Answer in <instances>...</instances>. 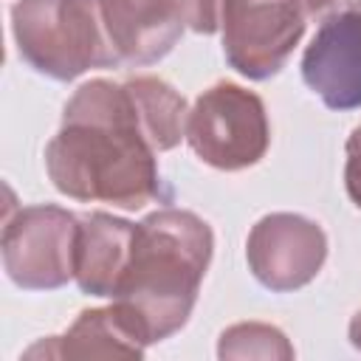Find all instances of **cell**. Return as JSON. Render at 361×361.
I'll return each mask as SVG.
<instances>
[{"label": "cell", "mask_w": 361, "mask_h": 361, "mask_svg": "<svg viewBox=\"0 0 361 361\" xmlns=\"http://www.w3.org/2000/svg\"><path fill=\"white\" fill-rule=\"evenodd\" d=\"M155 155L124 82L90 79L65 104L62 127L45 147V172L73 200L138 212L172 203Z\"/></svg>", "instance_id": "1"}, {"label": "cell", "mask_w": 361, "mask_h": 361, "mask_svg": "<svg viewBox=\"0 0 361 361\" xmlns=\"http://www.w3.org/2000/svg\"><path fill=\"white\" fill-rule=\"evenodd\" d=\"M212 251V226L189 209L164 206L135 223L130 262L113 299L138 316L149 344L189 322Z\"/></svg>", "instance_id": "2"}, {"label": "cell", "mask_w": 361, "mask_h": 361, "mask_svg": "<svg viewBox=\"0 0 361 361\" xmlns=\"http://www.w3.org/2000/svg\"><path fill=\"white\" fill-rule=\"evenodd\" d=\"M11 34L20 56L56 82L90 68H113L99 0H17Z\"/></svg>", "instance_id": "3"}, {"label": "cell", "mask_w": 361, "mask_h": 361, "mask_svg": "<svg viewBox=\"0 0 361 361\" xmlns=\"http://www.w3.org/2000/svg\"><path fill=\"white\" fill-rule=\"evenodd\" d=\"M192 152L223 172L254 166L271 144V124L262 99L234 82H217L203 90L186 118Z\"/></svg>", "instance_id": "4"}, {"label": "cell", "mask_w": 361, "mask_h": 361, "mask_svg": "<svg viewBox=\"0 0 361 361\" xmlns=\"http://www.w3.org/2000/svg\"><path fill=\"white\" fill-rule=\"evenodd\" d=\"M79 217L62 206L39 203L3 220V268L25 290H54L76 274Z\"/></svg>", "instance_id": "5"}, {"label": "cell", "mask_w": 361, "mask_h": 361, "mask_svg": "<svg viewBox=\"0 0 361 361\" xmlns=\"http://www.w3.org/2000/svg\"><path fill=\"white\" fill-rule=\"evenodd\" d=\"M299 0H228L220 23L226 62L245 79L276 76L305 34Z\"/></svg>", "instance_id": "6"}, {"label": "cell", "mask_w": 361, "mask_h": 361, "mask_svg": "<svg viewBox=\"0 0 361 361\" xmlns=\"http://www.w3.org/2000/svg\"><path fill=\"white\" fill-rule=\"evenodd\" d=\"M245 259L254 279L274 290H299L316 279L327 259L322 226L305 214L274 212L254 223L245 240Z\"/></svg>", "instance_id": "7"}, {"label": "cell", "mask_w": 361, "mask_h": 361, "mask_svg": "<svg viewBox=\"0 0 361 361\" xmlns=\"http://www.w3.org/2000/svg\"><path fill=\"white\" fill-rule=\"evenodd\" d=\"M302 79L330 110L361 107V6L322 20L302 56Z\"/></svg>", "instance_id": "8"}, {"label": "cell", "mask_w": 361, "mask_h": 361, "mask_svg": "<svg viewBox=\"0 0 361 361\" xmlns=\"http://www.w3.org/2000/svg\"><path fill=\"white\" fill-rule=\"evenodd\" d=\"M113 68H144L164 59L186 23L180 0H99Z\"/></svg>", "instance_id": "9"}, {"label": "cell", "mask_w": 361, "mask_h": 361, "mask_svg": "<svg viewBox=\"0 0 361 361\" xmlns=\"http://www.w3.org/2000/svg\"><path fill=\"white\" fill-rule=\"evenodd\" d=\"M149 336L138 316L113 299L110 307L82 310L65 336L39 341L25 350V358L54 355V358H107V355H144Z\"/></svg>", "instance_id": "10"}, {"label": "cell", "mask_w": 361, "mask_h": 361, "mask_svg": "<svg viewBox=\"0 0 361 361\" xmlns=\"http://www.w3.org/2000/svg\"><path fill=\"white\" fill-rule=\"evenodd\" d=\"M135 240V223L107 212H90L79 217L76 240V285L87 296L113 299L124 268L130 262Z\"/></svg>", "instance_id": "11"}, {"label": "cell", "mask_w": 361, "mask_h": 361, "mask_svg": "<svg viewBox=\"0 0 361 361\" xmlns=\"http://www.w3.org/2000/svg\"><path fill=\"white\" fill-rule=\"evenodd\" d=\"M133 96L144 138L155 152H166L186 138V99L158 76H133L124 82Z\"/></svg>", "instance_id": "12"}, {"label": "cell", "mask_w": 361, "mask_h": 361, "mask_svg": "<svg viewBox=\"0 0 361 361\" xmlns=\"http://www.w3.org/2000/svg\"><path fill=\"white\" fill-rule=\"evenodd\" d=\"M220 358H293V347L279 327L243 322L223 330L217 344Z\"/></svg>", "instance_id": "13"}, {"label": "cell", "mask_w": 361, "mask_h": 361, "mask_svg": "<svg viewBox=\"0 0 361 361\" xmlns=\"http://www.w3.org/2000/svg\"><path fill=\"white\" fill-rule=\"evenodd\" d=\"M226 3L228 0H180V11H183L186 28H192L195 34H214V31H220Z\"/></svg>", "instance_id": "14"}, {"label": "cell", "mask_w": 361, "mask_h": 361, "mask_svg": "<svg viewBox=\"0 0 361 361\" xmlns=\"http://www.w3.org/2000/svg\"><path fill=\"white\" fill-rule=\"evenodd\" d=\"M344 186L350 200L361 209V124L347 138V166H344Z\"/></svg>", "instance_id": "15"}, {"label": "cell", "mask_w": 361, "mask_h": 361, "mask_svg": "<svg viewBox=\"0 0 361 361\" xmlns=\"http://www.w3.org/2000/svg\"><path fill=\"white\" fill-rule=\"evenodd\" d=\"M299 3H302V11L307 20H327L330 14H336V8L344 0H299Z\"/></svg>", "instance_id": "16"}, {"label": "cell", "mask_w": 361, "mask_h": 361, "mask_svg": "<svg viewBox=\"0 0 361 361\" xmlns=\"http://www.w3.org/2000/svg\"><path fill=\"white\" fill-rule=\"evenodd\" d=\"M350 344L355 347V350H361V310L353 316V322H350Z\"/></svg>", "instance_id": "17"}]
</instances>
